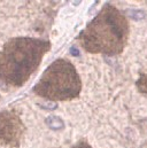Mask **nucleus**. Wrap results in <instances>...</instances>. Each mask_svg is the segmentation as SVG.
<instances>
[{"label": "nucleus", "instance_id": "nucleus-1", "mask_svg": "<svg viewBox=\"0 0 147 148\" xmlns=\"http://www.w3.org/2000/svg\"><path fill=\"white\" fill-rule=\"evenodd\" d=\"M130 35V24L124 13L113 5H105L79 35L82 47L93 54H121Z\"/></svg>", "mask_w": 147, "mask_h": 148}, {"label": "nucleus", "instance_id": "nucleus-2", "mask_svg": "<svg viewBox=\"0 0 147 148\" xmlns=\"http://www.w3.org/2000/svg\"><path fill=\"white\" fill-rule=\"evenodd\" d=\"M49 48L51 42L45 39H10L0 51V80L8 86H22L37 70Z\"/></svg>", "mask_w": 147, "mask_h": 148}, {"label": "nucleus", "instance_id": "nucleus-3", "mask_svg": "<svg viewBox=\"0 0 147 148\" xmlns=\"http://www.w3.org/2000/svg\"><path fill=\"white\" fill-rule=\"evenodd\" d=\"M32 91L49 101H68L79 95L82 80L71 62L58 59L44 71Z\"/></svg>", "mask_w": 147, "mask_h": 148}, {"label": "nucleus", "instance_id": "nucleus-4", "mask_svg": "<svg viewBox=\"0 0 147 148\" xmlns=\"http://www.w3.org/2000/svg\"><path fill=\"white\" fill-rule=\"evenodd\" d=\"M24 133V125L12 110L0 112V145L19 147Z\"/></svg>", "mask_w": 147, "mask_h": 148}, {"label": "nucleus", "instance_id": "nucleus-5", "mask_svg": "<svg viewBox=\"0 0 147 148\" xmlns=\"http://www.w3.org/2000/svg\"><path fill=\"white\" fill-rule=\"evenodd\" d=\"M136 85H137V88L140 93L147 95V74L140 75V77L136 82Z\"/></svg>", "mask_w": 147, "mask_h": 148}, {"label": "nucleus", "instance_id": "nucleus-6", "mask_svg": "<svg viewBox=\"0 0 147 148\" xmlns=\"http://www.w3.org/2000/svg\"><path fill=\"white\" fill-rule=\"evenodd\" d=\"M73 148H92L86 141H79L78 144H76Z\"/></svg>", "mask_w": 147, "mask_h": 148}, {"label": "nucleus", "instance_id": "nucleus-7", "mask_svg": "<svg viewBox=\"0 0 147 148\" xmlns=\"http://www.w3.org/2000/svg\"><path fill=\"white\" fill-rule=\"evenodd\" d=\"M71 54H75V55H78V52L75 49V48H71Z\"/></svg>", "mask_w": 147, "mask_h": 148}]
</instances>
